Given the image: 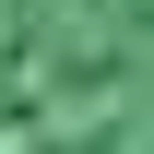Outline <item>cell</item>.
<instances>
[{
  "label": "cell",
  "mask_w": 154,
  "mask_h": 154,
  "mask_svg": "<svg viewBox=\"0 0 154 154\" xmlns=\"http://www.w3.org/2000/svg\"><path fill=\"white\" fill-rule=\"evenodd\" d=\"M0 154H154V0H0Z\"/></svg>",
  "instance_id": "cell-1"
}]
</instances>
